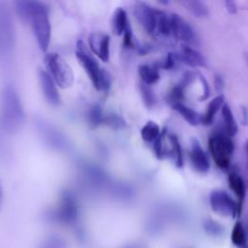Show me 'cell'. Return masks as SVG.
I'll return each instance as SVG.
<instances>
[{
	"mask_svg": "<svg viewBox=\"0 0 248 248\" xmlns=\"http://www.w3.org/2000/svg\"><path fill=\"white\" fill-rule=\"evenodd\" d=\"M221 108H222L221 110L222 119H223L224 127L226 130V134L230 137H233L237 133V124L233 117L232 109L229 107V105L226 103H224Z\"/></svg>",
	"mask_w": 248,
	"mask_h": 248,
	"instance_id": "18",
	"label": "cell"
},
{
	"mask_svg": "<svg viewBox=\"0 0 248 248\" xmlns=\"http://www.w3.org/2000/svg\"><path fill=\"white\" fill-rule=\"evenodd\" d=\"M128 18L126 11L122 8H117L112 15L111 17V29L113 34L122 35L128 28Z\"/></svg>",
	"mask_w": 248,
	"mask_h": 248,
	"instance_id": "14",
	"label": "cell"
},
{
	"mask_svg": "<svg viewBox=\"0 0 248 248\" xmlns=\"http://www.w3.org/2000/svg\"><path fill=\"white\" fill-rule=\"evenodd\" d=\"M140 90H141L142 98H143L146 106L151 107L155 102V97H154L153 91L150 89L149 85H146V84H143V83L140 86Z\"/></svg>",
	"mask_w": 248,
	"mask_h": 248,
	"instance_id": "24",
	"label": "cell"
},
{
	"mask_svg": "<svg viewBox=\"0 0 248 248\" xmlns=\"http://www.w3.org/2000/svg\"><path fill=\"white\" fill-rule=\"evenodd\" d=\"M179 58L190 67H204L205 59L202 53L189 46L182 45Z\"/></svg>",
	"mask_w": 248,
	"mask_h": 248,
	"instance_id": "13",
	"label": "cell"
},
{
	"mask_svg": "<svg viewBox=\"0 0 248 248\" xmlns=\"http://www.w3.org/2000/svg\"><path fill=\"white\" fill-rule=\"evenodd\" d=\"M76 55L80 65L86 72L93 86L97 90H108L110 86L109 75L99 66L97 60L85 47L82 41H78L77 43Z\"/></svg>",
	"mask_w": 248,
	"mask_h": 248,
	"instance_id": "4",
	"label": "cell"
},
{
	"mask_svg": "<svg viewBox=\"0 0 248 248\" xmlns=\"http://www.w3.org/2000/svg\"><path fill=\"white\" fill-rule=\"evenodd\" d=\"M170 141L172 148V154L174 157L175 166L178 168H181L183 165V156H182V149H181L179 140L174 135H171L170 137Z\"/></svg>",
	"mask_w": 248,
	"mask_h": 248,
	"instance_id": "23",
	"label": "cell"
},
{
	"mask_svg": "<svg viewBox=\"0 0 248 248\" xmlns=\"http://www.w3.org/2000/svg\"><path fill=\"white\" fill-rule=\"evenodd\" d=\"M232 242L239 247L242 248L245 246L246 243V234L244 228L240 222H236L233 226V229L232 231Z\"/></svg>",
	"mask_w": 248,
	"mask_h": 248,
	"instance_id": "22",
	"label": "cell"
},
{
	"mask_svg": "<svg viewBox=\"0 0 248 248\" xmlns=\"http://www.w3.org/2000/svg\"><path fill=\"white\" fill-rule=\"evenodd\" d=\"M38 77L40 86L46 100L52 106H58L61 101L54 80L50 78L46 71H44L42 69L38 71Z\"/></svg>",
	"mask_w": 248,
	"mask_h": 248,
	"instance_id": "11",
	"label": "cell"
},
{
	"mask_svg": "<svg viewBox=\"0 0 248 248\" xmlns=\"http://www.w3.org/2000/svg\"><path fill=\"white\" fill-rule=\"evenodd\" d=\"M224 4L226 6V9L229 11V13H231V14L236 13L237 7H236V4L234 1H225Z\"/></svg>",
	"mask_w": 248,
	"mask_h": 248,
	"instance_id": "26",
	"label": "cell"
},
{
	"mask_svg": "<svg viewBox=\"0 0 248 248\" xmlns=\"http://www.w3.org/2000/svg\"><path fill=\"white\" fill-rule=\"evenodd\" d=\"M27 22L32 27L37 44L42 51H46L50 43L51 26L47 7L39 1H31Z\"/></svg>",
	"mask_w": 248,
	"mask_h": 248,
	"instance_id": "3",
	"label": "cell"
},
{
	"mask_svg": "<svg viewBox=\"0 0 248 248\" xmlns=\"http://www.w3.org/2000/svg\"><path fill=\"white\" fill-rule=\"evenodd\" d=\"M15 46V27L6 3L0 2V56L8 58Z\"/></svg>",
	"mask_w": 248,
	"mask_h": 248,
	"instance_id": "7",
	"label": "cell"
},
{
	"mask_svg": "<svg viewBox=\"0 0 248 248\" xmlns=\"http://www.w3.org/2000/svg\"><path fill=\"white\" fill-rule=\"evenodd\" d=\"M134 13L138 21L150 35L168 36L170 34V14L143 2L135 4Z\"/></svg>",
	"mask_w": 248,
	"mask_h": 248,
	"instance_id": "2",
	"label": "cell"
},
{
	"mask_svg": "<svg viewBox=\"0 0 248 248\" xmlns=\"http://www.w3.org/2000/svg\"><path fill=\"white\" fill-rule=\"evenodd\" d=\"M208 148L215 164L222 170L227 169L233 153V143L232 140L221 133L211 136L208 140Z\"/></svg>",
	"mask_w": 248,
	"mask_h": 248,
	"instance_id": "6",
	"label": "cell"
},
{
	"mask_svg": "<svg viewBox=\"0 0 248 248\" xmlns=\"http://www.w3.org/2000/svg\"><path fill=\"white\" fill-rule=\"evenodd\" d=\"M209 202L211 209L223 217H234L239 213V205L224 191L216 190L210 194Z\"/></svg>",
	"mask_w": 248,
	"mask_h": 248,
	"instance_id": "8",
	"label": "cell"
},
{
	"mask_svg": "<svg viewBox=\"0 0 248 248\" xmlns=\"http://www.w3.org/2000/svg\"><path fill=\"white\" fill-rule=\"evenodd\" d=\"M46 73L54 80L55 84L62 88L70 87L74 82V74L72 68L63 57L57 53H47L45 56Z\"/></svg>",
	"mask_w": 248,
	"mask_h": 248,
	"instance_id": "5",
	"label": "cell"
},
{
	"mask_svg": "<svg viewBox=\"0 0 248 248\" xmlns=\"http://www.w3.org/2000/svg\"><path fill=\"white\" fill-rule=\"evenodd\" d=\"M181 4L187 9L193 16L197 17H205L208 16V9L206 5L202 1H183Z\"/></svg>",
	"mask_w": 248,
	"mask_h": 248,
	"instance_id": "21",
	"label": "cell"
},
{
	"mask_svg": "<svg viewBox=\"0 0 248 248\" xmlns=\"http://www.w3.org/2000/svg\"><path fill=\"white\" fill-rule=\"evenodd\" d=\"M139 74L143 84H146V85L153 84L157 82L160 78L158 70L149 65H140L139 67Z\"/></svg>",
	"mask_w": 248,
	"mask_h": 248,
	"instance_id": "19",
	"label": "cell"
},
{
	"mask_svg": "<svg viewBox=\"0 0 248 248\" xmlns=\"http://www.w3.org/2000/svg\"><path fill=\"white\" fill-rule=\"evenodd\" d=\"M25 119L24 109L16 90L6 85L0 93V126L7 134L17 133Z\"/></svg>",
	"mask_w": 248,
	"mask_h": 248,
	"instance_id": "1",
	"label": "cell"
},
{
	"mask_svg": "<svg viewBox=\"0 0 248 248\" xmlns=\"http://www.w3.org/2000/svg\"><path fill=\"white\" fill-rule=\"evenodd\" d=\"M88 44L91 51L104 62L109 59V37L104 33L93 32L89 35Z\"/></svg>",
	"mask_w": 248,
	"mask_h": 248,
	"instance_id": "10",
	"label": "cell"
},
{
	"mask_svg": "<svg viewBox=\"0 0 248 248\" xmlns=\"http://www.w3.org/2000/svg\"><path fill=\"white\" fill-rule=\"evenodd\" d=\"M160 127L154 121H148L140 130L141 139L145 142H154L160 136Z\"/></svg>",
	"mask_w": 248,
	"mask_h": 248,
	"instance_id": "20",
	"label": "cell"
},
{
	"mask_svg": "<svg viewBox=\"0 0 248 248\" xmlns=\"http://www.w3.org/2000/svg\"><path fill=\"white\" fill-rule=\"evenodd\" d=\"M228 183L231 188V190L233 192V194L236 196L238 200V205L243 202L245 197V183L242 177L235 172H231L228 177Z\"/></svg>",
	"mask_w": 248,
	"mask_h": 248,
	"instance_id": "17",
	"label": "cell"
},
{
	"mask_svg": "<svg viewBox=\"0 0 248 248\" xmlns=\"http://www.w3.org/2000/svg\"><path fill=\"white\" fill-rule=\"evenodd\" d=\"M190 161L193 168L199 172H202V173L207 172L210 168L209 160L205 152L201 147L200 143L195 140H192V144H191Z\"/></svg>",
	"mask_w": 248,
	"mask_h": 248,
	"instance_id": "12",
	"label": "cell"
},
{
	"mask_svg": "<svg viewBox=\"0 0 248 248\" xmlns=\"http://www.w3.org/2000/svg\"><path fill=\"white\" fill-rule=\"evenodd\" d=\"M224 103H225V99L223 95H219L214 99H212L208 104L204 114L202 115V123L204 125H210L213 122L216 113L222 108Z\"/></svg>",
	"mask_w": 248,
	"mask_h": 248,
	"instance_id": "15",
	"label": "cell"
},
{
	"mask_svg": "<svg viewBox=\"0 0 248 248\" xmlns=\"http://www.w3.org/2000/svg\"><path fill=\"white\" fill-rule=\"evenodd\" d=\"M2 199H3V189H2V184L0 181V208L2 205Z\"/></svg>",
	"mask_w": 248,
	"mask_h": 248,
	"instance_id": "27",
	"label": "cell"
},
{
	"mask_svg": "<svg viewBox=\"0 0 248 248\" xmlns=\"http://www.w3.org/2000/svg\"><path fill=\"white\" fill-rule=\"evenodd\" d=\"M170 34L178 41L188 45H196L198 42L197 35L191 25L176 14L170 15Z\"/></svg>",
	"mask_w": 248,
	"mask_h": 248,
	"instance_id": "9",
	"label": "cell"
},
{
	"mask_svg": "<svg viewBox=\"0 0 248 248\" xmlns=\"http://www.w3.org/2000/svg\"><path fill=\"white\" fill-rule=\"evenodd\" d=\"M171 106L175 110H177L182 115V117L189 124L196 126V125H199L200 123H202V115L198 111L183 105L181 102L172 103Z\"/></svg>",
	"mask_w": 248,
	"mask_h": 248,
	"instance_id": "16",
	"label": "cell"
},
{
	"mask_svg": "<svg viewBox=\"0 0 248 248\" xmlns=\"http://www.w3.org/2000/svg\"><path fill=\"white\" fill-rule=\"evenodd\" d=\"M41 248H63V246L60 240L54 237H50L42 244Z\"/></svg>",
	"mask_w": 248,
	"mask_h": 248,
	"instance_id": "25",
	"label": "cell"
}]
</instances>
